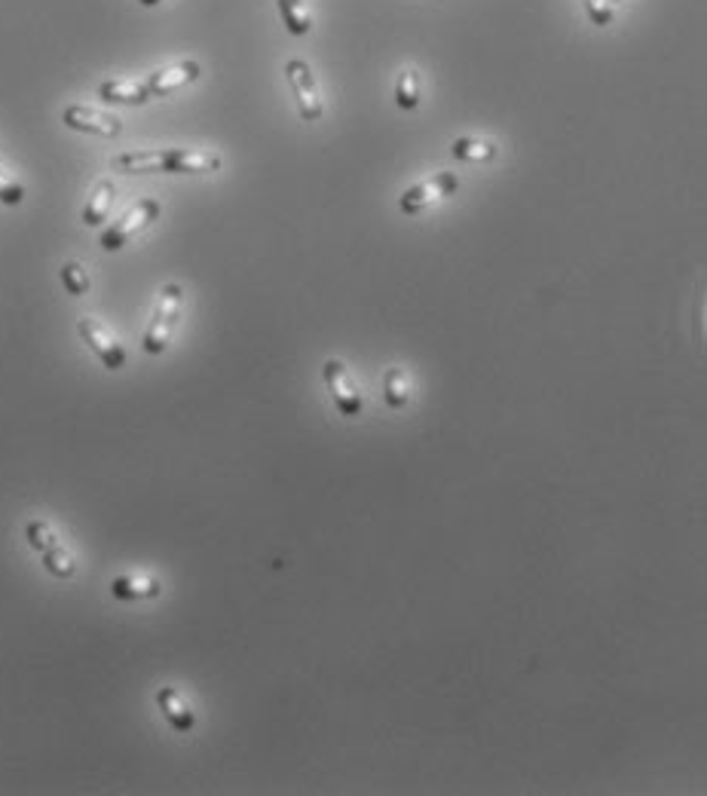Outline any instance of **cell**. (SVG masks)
Masks as SVG:
<instances>
[{"label":"cell","instance_id":"obj_1","mask_svg":"<svg viewBox=\"0 0 707 796\" xmlns=\"http://www.w3.org/2000/svg\"><path fill=\"white\" fill-rule=\"evenodd\" d=\"M181 307H184V288L178 282H169L160 288V297H157V307H154V316H150V325L144 331V353L147 356H160L166 353V346L178 328V319H181Z\"/></svg>","mask_w":707,"mask_h":796},{"label":"cell","instance_id":"obj_2","mask_svg":"<svg viewBox=\"0 0 707 796\" xmlns=\"http://www.w3.org/2000/svg\"><path fill=\"white\" fill-rule=\"evenodd\" d=\"M160 218V199H154V196H144V199H138V203L132 206V209H126L108 230H101V236H98V245L105 248V252H120V248L132 239V236H138L144 227H150Z\"/></svg>","mask_w":707,"mask_h":796},{"label":"cell","instance_id":"obj_3","mask_svg":"<svg viewBox=\"0 0 707 796\" xmlns=\"http://www.w3.org/2000/svg\"><path fill=\"white\" fill-rule=\"evenodd\" d=\"M285 77H288V83L294 89L300 120L303 123H319L322 114H325V105H322V98H319V86H316L313 68L303 62V59H288L285 62Z\"/></svg>","mask_w":707,"mask_h":796},{"label":"cell","instance_id":"obj_4","mask_svg":"<svg viewBox=\"0 0 707 796\" xmlns=\"http://www.w3.org/2000/svg\"><path fill=\"white\" fill-rule=\"evenodd\" d=\"M322 377H325V386H328V392H331L334 408H337L343 417H349V420H352V417H359L362 408H365V398H362L356 380H352L349 368H346L340 359H328V362L322 365Z\"/></svg>","mask_w":707,"mask_h":796},{"label":"cell","instance_id":"obj_5","mask_svg":"<svg viewBox=\"0 0 707 796\" xmlns=\"http://www.w3.org/2000/svg\"><path fill=\"white\" fill-rule=\"evenodd\" d=\"M460 190V178L453 175V172H435L432 178L408 187L401 196H398V209L404 215H420L429 203H435V199H444V196H453Z\"/></svg>","mask_w":707,"mask_h":796},{"label":"cell","instance_id":"obj_6","mask_svg":"<svg viewBox=\"0 0 707 796\" xmlns=\"http://www.w3.org/2000/svg\"><path fill=\"white\" fill-rule=\"evenodd\" d=\"M77 334L83 337V343L89 346V350L101 359V365H105L108 371H120L126 365V350H123V343H117V337L108 331V325L101 322V319H92V316H83L77 322Z\"/></svg>","mask_w":707,"mask_h":796},{"label":"cell","instance_id":"obj_7","mask_svg":"<svg viewBox=\"0 0 707 796\" xmlns=\"http://www.w3.org/2000/svg\"><path fill=\"white\" fill-rule=\"evenodd\" d=\"M62 123L74 132H89V135H105V138H117L123 132V120L114 114H105L98 108L89 105H68L62 111Z\"/></svg>","mask_w":707,"mask_h":796},{"label":"cell","instance_id":"obj_8","mask_svg":"<svg viewBox=\"0 0 707 796\" xmlns=\"http://www.w3.org/2000/svg\"><path fill=\"white\" fill-rule=\"evenodd\" d=\"M221 157L209 151H190V147H163V172L166 175H206L221 169Z\"/></svg>","mask_w":707,"mask_h":796},{"label":"cell","instance_id":"obj_9","mask_svg":"<svg viewBox=\"0 0 707 796\" xmlns=\"http://www.w3.org/2000/svg\"><path fill=\"white\" fill-rule=\"evenodd\" d=\"M199 74H202L199 62L184 59V62H175V65H169V68H163V71H157V74H150V77L144 80V86H147V95H150V98H163V95H172L175 89H181V86L199 80Z\"/></svg>","mask_w":707,"mask_h":796},{"label":"cell","instance_id":"obj_10","mask_svg":"<svg viewBox=\"0 0 707 796\" xmlns=\"http://www.w3.org/2000/svg\"><path fill=\"white\" fill-rule=\"evenodd\" d=\"M157 705H160L163 717L169 720V726L175 732H190L196 726V714L190 711V705L184 702V695L175 686H163L157 692Z\"/></svg>","mask_w":707,"mask_h":796},{"label":"cell","instance_id":"obj_11","mask_svg":"<svg viewBox=\"0 0 707 796\" xmlns=\"http://www.w3.org/2000/svg\"><path fill=\"white\" fill-rule=\"evenodd\" d=\"M98 98L105 105H144V102H150L144 80H105L98 86Z\"/></svg>","mask_w":707,"mask_h":796},{"label":"cell","instance_id":"obj_12","mask_svg":"<svg viewBox=\"0 0 707 796\" xmlns=\"http://www.w3.org/2000/svg\"><path fill=\"white\" fill-rule=\"evenodd\" d=\"M114 199H117V187H114V181H111V178L98 181L95 190H92V196L86 199V206H83V224H86V227H98L101 221H108Z\"/></svg>","mask_w":707,"mask_h":796},{"label":"cell","instance_id":"obj_13","mask_svg":"<svg viewBox=\"0 0 707 796\" xmlns=\"http://www.w3.org/2000/svg\"><path fill=\"white\" fill-rule=\"evenodd\" d=\"M450 157L463 163H493L499 157V147L487 138H453L450 141Z\"/></svg>","mask_w":707,"mask_h":796},{"label":"cell","instance_id":"obj_14","mask_svg":"<svg viewBox=\"0 0 707 796\" xmlns=\"http://www.w3.org/2000/svg\"><path fill=\"white\" fill-rule=\"evenodd\" d=\"M111 594L117 601H144L160 594V582L154 576H117L111 582Z\"/></svg>","mask_w":707,"mask_h":796},{"label":"cell","instance_id":"obj_15","mask_svg":"<svg viewBox=\"0 0 707 796\" xmlns=\"http://www.w3.org/2000/svg\"><path fill=\"white\" fill-rule=\"evenodd\" d=\"M117 172L126 175H147V172H163V147L160 151H129L111 160Z\"/></svg>","mask_w":707,"mask_h":796},{"label":"cell","instance_id":"obj_16","mask_svg":"<svg viewBox=\"0 0 707 796\" xmlns=\"http://www.w3.org/2000/svg\"><path fill=\"white\" fill-rule=\"evenodd\" d=\"M276 7H279L282 25L288 28V34L303 37V34L313 31V16H310V10H307L303 0H276Z\"/></svg>","mask_w":707,"mask_h":796},{"label":"cell","instance_id":"obj_17","mask_svg":"<svg viewBox=\"0 0 707 796\" xmlns=\"http://www.w3.org/2000/svg\"><path fill=\"white\" fill-rule=\"evenodd\" d=\"M420 95H423V86H420V74L414 68H404L395 80V105L401 111H414L420 105Z\"/></svg>","mask_w":707,"mask_h":796},{"label":"cell","instance_id":"obj_18","mask_svg":"<svg viewBox=\"0 0 707 796\" xmlns=\"http://www.w3.org/2000/svg\"><path fill=\"white\" fill-rule=\"evenodd\" d=\"M383 398H386V405L392 411H401L404 405H408V374H404L401 368H386L383 371Z\"/></svg>","mask_w":707,"mask_h":796},{"label":"cell","instance_id":"obj_19","mask_svg":"<svg viewBox=\"0 0 707 796\" xmlns=\"http://www.w3.org/2000/svg\"><path fill=\"white\" fill-rule=\"evenodd\" d=\"M40 558H43V567H46L49 573H53L56 579H71V576L77 573V564H74L71 552L65 549L62 542L49 545L46 552H40Z\"/></svg>","mask_w":707,"mask_h":796},{"label":"cell","instance_id":"obj_20","mask_svg":"<svg viewBox=\"0 0 707 796\" xmlns=\"http://www.w3.org/2000/svg\"><path fill=\"white\" fill-rule=\"evenodd\" d=\"M59 276H62V285H65V291L68 294H74V297H83L86 291H89V273H86V267L80 264V261H68L62 270H59Z\"/></svg>","mask_w":707,"mask_h":796},{"label":"cell","instance_id":"obj_21","mask_svg":"<svg viewBox=\"0 0 707 796\" xmlns=\"http://www.w3.org/2000/svg\"><path fill=\"white\" fill-rule=\"evenodd\" d=\"M25 539H28V545H31L34 552H46L49 545L59 542V533L53 530V524H46V521H28Z\"/></svg>","mask_w":707,"mask_h":796},{"label":"cell","instance_id":"obj_22","mask_svg":"<svg viewBox=\"0 0 707 796\" xmlns=\"http://www.w3.org/2000/svg\"><path fill=\"white\" fill-rule=\"evenodd\" d=\"M25 199V187L19 178H13L4 166H0V203L4 206H19Z\"/></svg>","mask_w":707,"mask_h":796},{"label":"cell","instance_id":"obj_23","mask_svg":"<svg viewBox=\"0 0 707 796\" xmlns=\"http://www.w3.org/2000/svg\"><path fill=\"white\" fill-rule=\"evenodd\" d=\"M585 13H588V19L597 28L613 25V16H616V10L610 7V0H585Z\"/></svg>","mask_w":707,"mask_h":796},{"label":"cell","instance_id":"obj_24","mask_svg":"<svg viewBox=\"0 0 707 796\" xmlns=\"http://www.w3.org/2000/svg\"><path fill=\"white\" fill-rule=\"evenodd\" d=\"M141 7H157V4H163V0H138Z\"/></svg>","mask_w":707,"mask_h":796},{"label":"cell","instance_id":"obj_25","mask_svg":"<svg viewBox=\"0 0 707 796\" xmlns=\"http://www.w3.org/2000/svg\"><path fill=\"white\" fill-rule=\"evenodd\" d=\"M619 4H625V0H610V7H613V10H616Z\"/></svg>","mask_w":707,"mask_h":796}]
</instances>
